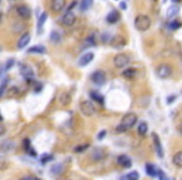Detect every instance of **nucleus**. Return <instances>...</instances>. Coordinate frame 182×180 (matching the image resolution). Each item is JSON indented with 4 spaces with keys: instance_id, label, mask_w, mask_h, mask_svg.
<instances>
[{
    "instance_id": "1",
    "label": "nucleus",
    "mask_w": 182,
    "mask_h": 180,
    "mask_svg": "<svg viewBox=\"0 0 182 180\" xmlns=\"http://www.w3.org/2000/svg\"><path fill=\"white\" fill-rule=\"evenodd\" d=\"M136 121H137V115L135 112H127V114L124 115L121 123L116 126V131L117 133H124V131L130 130L136 124Z\"/></svg>"
},
{
    "instance_id": "2",
    "label": "nucleus",
    "mask_w": 182,
    "mask_h": 180,
    "mask_svg": "<svg viewBox=\"0 0 182 180\" xmlns=\"http://www.w3.org/2000/svg\"><path fill=\"white\" fill-rule=\"evenodd\" d=\"M151 26V19L147 16V15H137L135 19V28L139 30V31H146L149 30Z\"/></svg>"
},
{
    "instance_id": "3",
    "label": "nucleus",
    "mask_w": 182,
    "mask_h": 180,
    "mask_svg": "<svg viewBox=\"0 0 182 180\" xmlns=\"http://www.w3.org/2000/svg\"><path fill=\"white\" fill-rule=\"evenodd\" d=\"M113 64L117 69H122L130 64V56L127 54H124V52H120L113 58Z\"/></svg>"
},
{
    "instance_id": "4",
    "label": "nucleus",
    "mask_w": 182,
    "mask_h": 180,
    "mask_svg": "<svg viewBox=\"0 0 182 180\" xmlns=\"http://www.w3.org/2000/svg\"><path fill=\"white\" fill-rule=\"evenodd\" d=\"M80 110L85 116H91V115H94V112H95V106L92 105L91 101L84 100V101H81V104H80Z\"/></svg>"
},
{
    "instance_id": "5",
    "label": "nucleus",
    "mask_w": 182,
    "mask_h": 180,
    "mask_svg": "<svg viewBox=\"0 0 182 180\" xmlns=\"http://www.w3.org/2000/svg\"><path fill=\"white\" fill-rule=\"evenodd\" d=\"M91 81L96 85H104L106 82V75L102 70H97L91 75Z\"/></svg>"
},
{
    "instance_id": "6",
    "label": "nucleus",
    "mask_w": 182,
    "mask_h": 180,
    "mask_svg": "<svg viewBox=\"0 0 182 180\" xmlns=\"http://www.w3.org/2000/svg\"><path fill=\"white\" fill-rule=\"evenodd\" d=\"M172 73V68L167 65V64H161V65L157 66V75L160 76L161 79H166L168 78Z\"/></svg>"
},
{
    "instance_id": "7",
    "label": "nucleus",
    "mask_w": 182,
    "mask_h": 180,
    "mask_svg": "<svg viewBox=\"0 0 182 180\" xmlns=\"http://www.w3.org/2000/svg\"><path fill=\"white\" fill-rule=\"evenodd\" d=\"M20 74L24 76L25 79H28L29 80H33V76H34V73L31 70V68H30L29 65H25V64H21L20 65Z\"/></svg>"
},
{
    "instance_id": "8",
    "label": "nucleus",
    "mask_w": 182,
    "mask_h": 180,
    "mask_svg": "<svg viewBox=\"0 0 182 180\" xmlns=\"http://www.w3.org/2000/svg\"><path fill=\"white\" fill-rule=\"evenodd\" d=\"M75 19L76 18H75L73 11H67V13L61 18V22H62V25H65V26H70L75 22Z\"/></svg>"
},
{
    "instance_id": "9",
    "label": "nucleus",
    "mask_w": 182,
    "mask_h": 180,
    "mask_svg": "<svg viewBox=\"0 0 182 180\" xmlns=\"http://www.w3.org/2000/svg\"><path fill=\"white\" fill-rule=\"evenodd\" d=\"M94 59V52H86L85 55H82L80 60H79V66H86L88 64H90Z\"/></svg>"
},
{
    "instance_id": "10",
    "label": "nucleus",
    "mask_w": 182,
    "mask_h": 180,
    "mask_svg": "<svg viewBox=\"0 0 182 180\" xmlns=\"http://www.w3.org/2000/svg\"><path fill=\"white\" fill-rule=\"evenodd\" d=\"M152 139H153V145H155V149H156L157 155L160 158H162L164 156V151H162V145L160 142V139H158V136L155 133H152Z\"/></svg>"
},
{
    "instance_id": "11",
    "label": "nucleus",
    "mask_w": 182,
    "mask_h": 180,
    "mask_svg": "<svg viewBox=\"0 0 182 180\" xmlns=\"http://www.w3.org/2000/svg\"><path fill=\"white\" fill-rule=\"evenodd\" d=\"M30 40H31V36H30L29 33L22 34V35L20 36V39H19V41H18V48H20V49L25 48L26 45L30 43Z\"/></svg>"
},
{
    "instance_id": "12",
    "label": "nucleus",
    "mask_w": 182,
    "mask_h": 180,
    "mask_svg": "<svg viewBox=\"0 0 182 180\" xmlns=\"http://www.w3.org/2000/svg\"><path fill=\"white\" fill-rule=\"evenodd\" d=\"M18 14L20 15L22 19H28L31 16V10H30V7H28L26 5H21L18 7Z\"/></svg>"
},
{
    "instance_id": "13",
    "label": "nucleus",
    "mask_w": 182,
    "mask_h": 180,
    "mask_svg": "<svg viewBox=\"0 0 182 180\" xmlns=\"http://www.w3.org/2000/svg\"><path fill=\"white\" fill-rule=\"evenodd\" d=\"M66 5V0H52L51 9L54 11H61Z\"/></svg>"
},
{
    "instance_id": "14",
    "label": "nucleus",
    "mask_w": 182,
    "mask_h": 180,
    "mask_svg": "<svg viewBox=\"0 0 182 180\" xmlns=\"http://www.w3.org/2000/svg\"><path fill=\"white\" fill-rule=\"evenodd\" d=\"M117 164L121 165V166H124V168H130L132 165L130 158L126 156V155H120L117 158Z\"/></svg>"
},
{
    "instance_id": "15",
    "label": "nucleus",
    "mask_w": 182,
    "mask_h": 180,
    "mask_svg": "<svg viewBox=\"0 0 182 180\" xmlns=\"http://www.w3.org/2000/svg\"><path fill=\"white\" fill-rule=\"evenodd\" d=\"M120 19V14L117 10H112L111 13L107 15V18H106V20H107L109 24H115V22Z\"/></svg>"
},
{
    "instance_id": "16",
    "label": "nucleus",
    "mask_w": 182,
    "mask_h": 180,
    "mask_svg": "<svg viewBox=\"0 0 182 180\" xmlns=\"http://www.w3.org/2000/svg\"><path fill=\"white\" fill-rule=\"evenodd\" d=\"M90 97H91L92 100L97 101V103L104 104V96H102L98 91H96V90H92V91H90Z\"/></svg>"
},
{
    "instance_id": "17",
    "label": "nucleus",
    "mask_w": 182,
    "mask_h": 180,
    "mask_svg": "<svg viewBox=\"0 0 182 180\" xmlns=\"http://www.w3.org/2000/svg\"><path fill=\"white\" fill-rule=\"evenodd\" d=\"M120 180H139V172L137 171H131L128 174H125L120 178Z\"/></svg>"
},
{
    "instance_id": "18",
    "label": "nucleus",
    "mask_w": 182,
    "mask_h": 180,
    "mask_svg": "<svg viewBox=\"0 0 182 180\" xmlns=\"http://www.w3.org/2000/svg\"><path fill=\"white\" fill-rule=\"evenodd\" d=\"M179 10H180V7L177 6V5H172V6H170L168 7V10H167V18L168 19H171V18H173V16H176L177 14H179Z\"/></svg>"
},
{
    "instance_id": "19",
    "label": "nucleus",
    "mask_w": 182,
    "mask_h": 180,
    "mask_svg": "<svg viewBox=\"0 0 182 180\" xmlns=\"http://www.w3.org/2000/svg\"><path fill=\"white\" fill-rule=\"evenodd\" d=\"M29 52H36V54H45L46 52V49L43 45H36V46H31L28 50Z\"/></svg>"
},
{
    "instance_id": "20",
    "label": "nucleus",
    "mask_w": 182,
    "mask_h": 180,
    "mask_svg": "<svg viewBox=\"0 0 182 180\" xmlns=\"http://www.w3.org/2000/svg\"><path fill=\"white\" fill-rule=\"evenodd\" d=\"M172 161H173V164H175L176 166L182 168V151L176 153L175 155H173V158H172Z\"/></svg>"
},
{
    "instance_id": "21",
    "label": "nucleus",
    "mask_w": 182,
    "mask_h": 180,
    "mask_svg": "<svg viewBox=\"0 0 182 180\" xmlns=\"http://www.w3.org/2000/svg\"><path fill=\"white\" fill-rule=\"evenodd\" d=\"M24 148H25V150H26V153H28V154H31L33 156H36V153L34 151V149L31 148V142H30L29 139H25V140H24Z\"/></svg>"
},
{
    "instance_id": "22",
    "label": "nucleus",
    "mask_w": 182,
    "mask_h": 180,
    "mask_svg": "<svg viewBox=\"0 0 182 180\" xmlns=\"http://www.w3.org/2000/svg\"><path fill=\"white\" fill-rule=\"evenodd\" d=\"M146 172L149 174L150 176H156L158 175V170L153 166L152 164H146Z\"/></svg>"
},
{
    "instance_id": "23",
    "label": "nucleus",
    "mask_w": 182,
    "mask_h": 180,
    "mask_svg": "<svg viewBox=\"0 0 182 180\" xmlns=\"http://www.w3.org/2000/svg\"><path fill=\"white\" fill-rule=\"evenodd\" d=\"M50 40L52 41L54 44H58V43H60L61 41V35L56 31V30H54V31H51V34H50Z\"/></svg>"
},
{
    "instance_id": "24",
    "label": "nucleus",
    "mask_w": 182,
    "mask_h": 180,
    "mask_svg": "<svg viewBox=\"0 0 182 180\" xmlns=\"http://www.w3.org/2000/svg\"><path fill=\"white\" fill-rule=\"evenodd\" d=\"M91 5H92V0H81L80 1V10L86 11L88 9H90Z\"/></svg>"
},
{
    "instance_id": "25",
    "label": "nucleus",
    "mask_w": 182,
    "mask_h": 180,
    "mask_svg": "<svg viewBox=\"0 0 182 180\" xmlns=\"http://www.w3.org/2000/svg\"><path fill=\"white\" fill-rule=\"evenodd\" d=\"M147 130H149V127H147V124H146V123H140V125H139V127H137V133L143 136V135H146Z\"/></svg>"
},
{
    "instance_id": "26",
    "label": "nucleus",
    "mask_w": 182,
    "mask_h": 180,
    "mask_svg": "<svg viewBox=\"0 0 182 180\" xmlns=\"http://www.w3.org/2000/svg\"><path fill=\"white\" fill-rule=\"evenodd\" d=\"M135 74H136V69H134V68H128V69L122 71V75L125 78H134Z\"/></svg>"
},
{
    "instance_id": "27",
    "label": "nucleus",
    "mask_w": 182,
    "mask_h": 180,
    "mask_svg": "<svg viewBox=\"0 0 182 180\" xmlns=\"http://www.w3.org/2000/svg\"><path fill=\"white\" fill-rule=\"evenodd\" d=\"M46 18H48L46 13H43V14H41V16L39 18V21H37V30H39V33L41 31V28H43V25H44L45 20H46Z\"/></svg>"
},
{
    "instance_id": "28",
    "label": "nucleus",
    "mask_w": 182,
    "mask_h": 180,
    "mask_svg": "<svg viewBox=\"0 0 182 180\" xmlns=\"http://www.w3.org/2000/svg\"><path fill=\"white\" fill-rule=\"evenodd\" d=\"M52 159V155H49V154H45V155L41 156V163L45 164V163H48V161H50Z\"/></svg>"
},
{
    "instance_id": "29",
    "label": "nucleus",
    "mask_w": 182,
    "mask_h": 180,
    "mask_svg": "<svg viewBox=\"0 0 182 180\" xmlns=\"http://www.w3.org/2000/svg\"><path fill=\"white\" fill-rule=\"evenodd\" d=\"M89 148V145H81V146H76V148H75V153H81V151H84L85 149H88Z\"/></svg>"
},
{
    "instance_id": "30",
    "label": "nucleus",
    "mask_w": 182,
    "mask_h": 180,
    "mask_svg": "<svg viewBox=\"0 0 182 180\" xmlns=\"http://www.w3.org/2000/svg\"><path fill=\"white\" fill-rule=\"evenodd\" d=\"M158 179H160V180H170V179L167 178V176H166L165 172L161 170V169L158 170Z\"/></svg>"
},
{
    "instance_id": "31",
    "label": "nucleus",
    "mask_w": 182,
    "mask_h": 180,
    "mask_svg": "<svg viewBox=\"0 0 182 180\" xmlns=\"http://www.w3.org/2000/svg\"><path fill=\"white\" fill-rule=\"evenodd\" d=\"M13 65H14V59H9L6 61V64H5V70H9Z\"/></svg>"
},
{
    "instance_id": "32",
    "label": "nucleus",
    "mask_w": 182,
    "mask_h": 180,
    "mask_svg": "<svg viewBox=\"0 0 182 180\" xmlns=\"http://www.w3.org/2000/svg\"><path fill=\"white\" fill-rule=\"evenodd\" d=\"M5 86H6V78H3V81H1V93L0 95H4V91H5Z\"/></svg>"
},
{
    "instance_id": "33",
    "label": "nucleus",
    "mask_w": 182,
    "mask_h": 180,
    "mask_svg": "<svg viewBox=\"0 0 182 180\" xmlns=\"http://www.w3.org/2000/svg\"><path fill=\"white\" fill-rule=\"evenodd\" d=\"M179 26H180V22L175 20V21H172V22H171V24H170V29L175 30V29H177V28H179Z\"/></svg>"
},
{
    "instance_id": "34",
    "label": "nucleus",
    "mask_w": 182,
    "mask_h": 180,
    "mask_svg": "<svg viewBox=\"0 0 182 180\" xmlns=\"http://www.w3.org/2000/svg\"><path fill=\"white\" fill-rule=\"evenodd\" d=\"M105 134H106V131H105V130H102V131H101V133H100V134H98V135H97L98 140H101V139H102V138H104V136H105Z\"/></svg>"
},
{
    "instance_id": "35",
    "label": "nucleus",
    "mask_w": 182,
    "mask_h": 180,
    "mask_svg": "<svg viewBox=\"0 0 182 180\" xmlns=\"http://www.w3.org/2000/svg\"><path fill=\"white\" fill-rule=\"evenodd\" d=\"M175 97H176V96H171V97H168V99H167V103H168V104H170V103H172Z\"/></svg>"
},
{
    "instance_id": "36",
    "label": "nucleus",
    "mask_w": 182,
    "mask_h": 180,
    "mask_svg": "<svg viewBox=\"0 0 182 180\" xmlns=\"http://www.w3.org/2000/svg\"><path fill=\"white\" fill-rule=\"evenodd\" d=\"M120 6H121V9H126V4H125V3H121Z\"/></svg>"
},
{
    "instance_id": "37",
    "label": "nucleus",
    "mask_w": 182,
    "mask_h": 180,
    "mask_svg": "<svg viewBox=\"0 0 182 180\" xmlns=\"http://www.w3.org/2000/svg\"><path fill=\"white\" fill-rule=\"evenodd\" d=\"M21 180H33V178H30V176H25V178H22Z\"/></svg>"
},
{
    "instance_id": "38",
    "label": "nucleus",
    "mask_w": 182,
    "mask_h": 180,
    "mask_svg": "<svg viewBox=\"0 0 182 180\" xmlns=\"http://www.w3.org/2000/svg\"><path fill=\"white\" fill-rule=\"evenodd\" d=\"M172 1H173V3H177V1H180V0H172Z\"/></svg>"
}]
</instances>
